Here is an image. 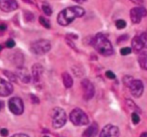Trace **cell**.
<instances>
[{
  "mask_svg": "<svg viewBox=\"0 0 147 137\" xmlns=\"http://www.w3.org/2000/svg\"><path fill=\"white\" fill-rule=\"evenodd\" d=\"M85 14V10L78 6L67 7L62 10L57 15V22L60 25L67 26L78 17H83Z\"/></svg>",
  "mask_w": 147,
  "mask_h": 137,
  "instance_id": "1",
  "label": "cell"
},
{
  "mask_svg": "<svg viewBox=\"0 0 147 137\" xmlns=\"http://www.w3.org/2000/svg\"><path fill=\"white\" fill-rule=\"evenodd\" d=\"M92 44L96 51L104 56L111 55L113 53V48L111 42L106 38L104 34L98 33L93 40Z\"/></svg>",
  "mask_w": 147,
  "mask_h": 137,
  "instance_id": "2",
  "label": "cell"
},
{
  "mask_svg": "<svg viewBox=\"0 0 147 137\" xmlns=\"http://www.w3.org/2000/svg\"><path fill=\"white\" fill-rule=\"evenodd\" d=\"M52 119H53V126L55 129H60L63 127L67 121L65 111L60 107L55 108L52 111Z\"/></svg>",
  "mask_w": 147,
  "mask_h": 137,
  "instance_id": "3",
  "label": "cell"
},
{
  "mask_svg": "<svg viewBox=\"0 0 147 137\" xmlns=\"http://www.w3.org/2000/svg\"><path fill=\"white\" fill-rule=\"evenodd\" d=\"M70 119L76 126H85L89 123V119L86 113L80 109H75L70 114Z\"/></svg>",
  "mask_w": 147,
  "mask_h": 137,
  "instance_id": "4",
  "label": "cell"
},
{
  "mask_svg": "<svg viewBox=\"0 0 147 137\" xmlns=\"http://www.w3.org/2000/svg\"><path fill=\"white\" fill-rule=\"evenodd\" d=\"M51 49V44L47 40H40L34 42L30 46V50L32 53L42 55L48 53Z\"/></svg>",
  "mask_w": 147,
  "mask_h": 137,
  "instance_id": "5",
  "label": "cell"
},
{
  "mask_svg": "<svg viewBox=\"0 0 147 137\" xmlns=\"http://www.w3.org/2000/svg\"><path fill=\"white\" fill-rule=\"evenodd\" d=\"M9 109L14 115L20 116L24 111V103L20 98L13 97L9 101Z\"/></svg>",
  "mask_w": 147,
  "mask_h": 137,
  "instance_id": "6",
  "label": "cell"
},
{
  "mask_svg": "<svg viewBox=\"0 0 147 137\" xmlns=\"http://www.w3.org/2000/svg\"><path fill=\"white\" fill-rule=\"evenodd\" d=\"M81 87L83 93V98L86 100H90L94 96L95 88L90 81L84 79L81 82Z\"/></svg>",
  "mask_w": 147,
  "mask_h": 137,
  "instance_id": "7",
  "label": "cell"
},
{
  "mask_svg": "<svg viewBox=\"0 0 147 137\" xmlns=\"http://www.w3.org/2000/svg\"><path fill=\"white\" fill-rule=\"evenodd\" d=\"M146 15V10L143 7H134L130 11V17L132 22L138 24L142 21V19Z\"/></svg>",
  "mask_w": 147,
  "mask_h": 137,
  "instance_id": "8",
  "label": "cell"
},
{
  "mask_svg": "<svg viewBox=\"0 0 147 137\" xmlns=\"http://www.w3.org/2000/svg\"><path fill=\"white\" fill-rule=\"evenodd\" d=\"M129 88L131 90L132 96H134L135 98H139L142 96V93L144 92V84L142 80H134L129 86Z\"/></svg>",
  "mask_w": 147,
  "mask_h": 137,
  "instance_id": "9",
  "label": "cell"
},
{
  "mask_svg": "<svg viewBox=\"0 0 147 137\" xmlns=\"http://www.w3.org/2000/svg\"><path fill=\"white\" fill-rule=\"evenodd\" d=\"M119 129L117 126L108 124L103 128L100 137H119Z\"/></svg>",
  "mask_w": 147,
  "mask_h": 137,
  "instance_id": "10",
  "label": "cell"
},
{
  "mask_svg": "<svg viewBox=\"0 0 147 137\" xmlns=\"http://www.w3.org/2000/svg\"><path fill=\"white\" fill-rule=\"evenodd\" d=\"M18 8L16 0H0V9L4 12H11Z\"/></svg>",
  "mask_w": 147,
  "mask_h": 137,
  "instance_id": "11",
  "label": "cell"
},
{
  "mask_svg": "<svg viewBox=\"0 0 147 137\" xmlns=\"http://www.w3.org/2000/svg\"><path fill=\"white\" fill-rule=\"evenodd\" d=\"M15 76L24 83H29L31 80V76L28 70L22 66L17 67L15 72Z\"/></svg>",
  "mask_w": 147,
  "mask_h": 137,
  "instance_id": "12",
  "label": "cell"
},
{
  "mask_svg": "<svg viewBox=\"0 0 147 137\" xmlns=\"http://www.w3.org/2000/svg\"><path fill=\"white\" fill-rule=\"evenodd\" d=\"M14 90L12 85L9 82L0 78V96H8Z\"/></svg>",
  "mask_w": 147,
  "mask_h": 137,
  "instance_id": "13",
  "label": "cell"
},
{
  "mask_svg": "<svg viewBox=\"0 0 147 137\" xmlns=\"http://www.w3.org/2000/svg\"><path fill=\"white\" fill-rule=\"evenodd\" d=\"M44 69L40 63H35L32 67V80L34 83H38L40 80L42 76Z\"/></svg>",
  "mask_w": 147,
  "mask_h": 137,
  "instance_id": "14",
  "label": "cell"
},
{
  "mask_svg": "<svg viewBox=\"0 0 147 137\" xmlns=\"http://www.w3.org/2000/svg\"><path fill=\"white\" fill-rule=\"evenodd\" d=\"M131 46L132 50H134V52L135 53H139L142 51L144 47L146 45H145L144 43L142 42V40H141L139 36H136V37H134V39L132 40Z\"/></svg>",
  "mask_w": 147,
  "mask_h": 137,
  "instance_id": "15",
  "label": "cell"
},
{
  "mask_svg": "<svg viewBox=\"0 0 147 137\" xmlns=\"http://www.w3.org/2000/svg\"><path fill=\"white\" fill-rule=\"evenodd\" d=\"M98 132V126L96 123H93L83 132V137H95Z\"/></svg>",
  "mask_w": 147,
  "mask_h": 137,
  "instance_id": "16",
  "label": "cell"
},
{
  "mask_svg": "<svg viewBox=\"0 0 147 137\" xmlns=\"http://www.w3.org/2000/svg\"><path fill=\"white\" fill-rule=\"evenodd\" d=\"M62 77H63V83H64L65 87L67 88H71L72 86H73V78L71 77V76H70L68 73H67V72L63 73V75H62Z\"/></svg>",
  "mask_w": 147,
  "mask_h": 137,
  "instance_id": "17",
  "label": "cell"
},
{
  "mask_svg": "<svg viewBox=\"0 0 147 137\" xmlns=\"http://www.w3.org/2000/svg\"><path fill=\"white\" fill-rule=\"evenodd\" d=\"M139 65L142 67L143 70H146L147 68V54L146 51H142L141 52L140 55L139 56Z\"/></svg>",
  "mask_w": 147,
  "mask_h": 137,
  "instance_id": "18",
  "label": "cell"
},
{
  "mask_svg": "<svg viewBox=\"0 0 147 137\" xmlns=\"http://www.w3.org/2000/svg\"><path fill=\"white\" fill-rule=\"evenodd\" d=\"M11 60V62L14 63V64H15L16 65H17L18 67H20V66H22V64L23 63L24 58H23V56L21 53H14V54L12 55Z\"/></svg>",
  "mask_w": 147,
  "mask_h": 137,
  "instance_id": "19",
  "label": "cell"
},
{
  "mask_svg": "<svg viewBox=\"0 0 147 137\" xmlns=\"http://www.w3.org/2000/svg\"><path fill=\"white\" fill-rule=\"evenodd\" d=\"M39 20H40V24H41L43 26V27H45L46 29H50V22H49V21L47 20V19H45V17H42V16H41V17H40V19H39Z\"/></svg>",
  "mask_w": 147,
  "mask_h": 137,
  "instance_id": "20",
  "label": "cell"
},
{
  "mask_svg": "<svg viewBox=\"0 0 147 137\" xmlns=\"http://www.w3.org/2000/svg\"><path fill=\"white\" fill-rule=\"evenodd\" d=\"M4 75L8 78L9 80H11V81L12 82H16V80H17V79H16L15 74H14V73H11V72L8 71V70H4Z\"/></svg>",
  "mask_w": 147,
  "mask_h": 137,
  "instance_id": "21",
  "label": "cell"
},
{
  "mask_svg": "<svg viewBox=\"0 0 147 137\" xmlns=\"http://www.w3.org/2000/svg\"><path fill=\"white\" fill-rule=\"evenodd\" d=\"M116 26L119 30H122L126 27V22L123 20H119L116 22Z\"/></svg>",
  "mask_w": 147,
  "mask_h": 137,
  "instance_id": "22",
  "label": "cell"
},
{
  "mask_svg": "<svg viewBox=\"0 0 147 137\" xmlns=\"http://www.w3.org/2000/svg\"><path fill=\"white\" fill-rule=\"evenodd\" d=\"M133 80H134L133 77L129 76H126L123 78V83L127 86V87H129V86H130V84L131 83V82L133 81Z\"/></svg>",
  "mask_w": 147,
  "mask_h": 137,
  "instance_id": "23",
  "label": "cell"
},
{
  "mask_svg": "<svg viewBox=\"0 0 147 137\" xmlns=\"http://www.w3.org/2000/svg\"><path fill=\"white\" fill-rule=\"evenodd\" d=\"M42 9L43 11H44V13L47 16H50L52 14V13H53L51 8H50L48 5H45L44 4V5H42Z\"/></svg>",
  "mask_w": 147,
  "mask_h": 137,
  "instance_id": "24",
  "label": "cell"
},
{
  "mask_svg": "<svg viewBox=\"0 0 147 137\" xmlns=\"http://www.w3.org/2000/svg\"><path fill=\"white\" fill-rule=\"evenodd\" d=\"M131 119H132V121H133L134 124H138L140 121V117H139V115L137 114L136 113H133L131 115Z\"/></svg>",
  "mask_w": 147,
  "mask_h": 137,
  "instance_id": "25",
  "label": "cell"
},
{
  "mask_svg": "<svg viewBox=\"0 0 147 137\" xmlns=\"http://www.w3.org/2000/svg\"><path fill=\"white\" fill-rule=\"evenodd\" d=\"M24 18L27 20V21H29V22H31L32 21V20H34V15H33V14H32L31 12H30V11H27L24 12Z\"/></svg>",
  "mask_w": 147,
  "mask_h": 137,
  "instance_id": "26",
  "label": "cell"
},
{
  "mask_svg": "<svg viewBox=\"0 0 147 137\" xmlns=\"http://www.w3.org/2000/svg\"><path fill=\"white\" fill-rule=\"evenodd\" d=\"M121 54L122 55H127L130 54L131 53V49L130 48V47H123V48L121 49Z\"/></svg>",
  "mask_w": 147,
  "mask_h": 137,
  "instance_id": "27",
  "label": "cell"
},
{
  "mask_svg": "<svg viewBox=\"0 0 147 137\" xmlns=\"http://www.w3.org/2000/svg\"><path fill=\"white\" fill-rule=\"evenodd\" d=\"M14 45H15V43L11 39H9V40H8L6 42V46L8 48H12V47H14Z\"/></svg>",
  "mask_w": 147,
  "mask_h": 137,
  "instance_id": "28",
  "label": "cell"
},
{
  "mask_svg": "<svg viewBox=\"0 0 147 137\" xmlns=\"http://www.w3.org/2000/svg\"><path fill=\"white\" fill-rule=\"evenodd\" d=\"M106 76L109 79H114L116 78V75L111 70H108L106 73Z\"/></svg>",
  "mask_w": 147,
  "mask_h": 137,
  "instance_id": "29",
  "label": "cell"
},
{
  "mask_svg": "<svg viewBox=\"0 0 147 137\" xmlns=\"http://www.w3.org/2000/svg\"><path fill=\"white\" fill-rule=\"evenodd\" d=\"M140 38L141 40H142V42H143L144 43L145 45H146V42H147V37H146V32H144L142 33V34H141L140 36Z\"/></svg>",
  "mask_w": 147,
  "mask_h": 137,
  "instance_id": "30",
  "label": "cell"
},
{
  "mask_svg": "<svg viewBox=\"0 0 147 137\" xmlns=\"http://www.w3.org/2000/svg\"><path fill=\"white\" fill-rule=\"evenodd\" d=\"M128 38H129V37H128V35H126V34L121 36L119 38H118V43H120L121 42L126 41V40H128Z\"/></svg>",
  "mask_w": 147,
  "mask_h": 137,
  "instance_id": "31",
  "label": "cell"
},
{
  "mask_svg": "<svg viewBox=\"0 0 147 137\" xmlns=\"http://www.w3.org/2000/svg\"><path fill=\"white\" fill-rule=\"evenodd\" d=\"M8 134H9L8 130L6 129H1V131H0V134H1L3 137L7 136H8Z\"/></svg>",
  "mask_w": 147,
  "mask_h": 137,
  "instance_id": "32",
  "label": "cell"
},
{
  "mask_svg": "<svg viewBox=\"0 0 147 137\" xmlns=\"http://www.w3.org/2000/svg\"><path fill=\"white\" fill-rule=\"evenodd\" d=\"M131 2H133L134 4H138V5H141V4H143L144 0H130Z\"/></svg>",
  "mask_w": 147,
  "mask_h": 137,
  "instance_id": "33",
  "label": "cell"
},
{
  "mask_svg": "<svg viewBox=\"0 0 147 137\" xmlns=\"http://www.w3.org/2000/svg\"><path fill=\"white\" fill-rule=\"evenodd\" d=\"M31 99H32V101L34 103H39V99H37L36 96H34V95H31Z\"/></svg>",
  "mask_w": 147,
  "mask_h": 137,
  "instance_id": "34",
  "label": "cell"
},
{
  "mask_svg": "<svg viewBox=\"0 0 147 137\" xmlns=\"http://www.w3.org/2000/svg\"><path fill=\"white\" fill-rule=\"evenodd\" d=\"M11 137H29L27 135L24 134H16L13 135Z\"/></svg>",
  "mask_w": 147,
  "mask_h": 137,
  "instance_id": "35",
  "label": "cell"
},
{
  "mask_svg": "<svg viewBox=\"0 0 147 137\" xmlns=\"http://www.w3.org/2000/svg\"><path fill=\"white\" fill-rule=\"evenodd\" d=\"M7 29V25L4 24H0V31H4Z\"/></svg>",
  "mask_w": 147,
  "mask_h": 137,
  "instance_id": "36",
  "label": "cell"
},
{
  "mask_svg": "<svg viewBox=\"0 0 147 137\" xmlns=\"http://www.w3.org/2000/svg\"><path fill=\"white\" fill-rule=\"evenodd\" d=\"M74 1H76V2L78 3V4H82V3L84 2L86 0H73Z\"/></svg>",
  "mask_w": 147,
  "mask_h": 137,
  "instance_id": "37",
  "label": "cell"
},
{
  "mask_svg": "<svg viewBox=\"0 0 147 137\" xmlns=\"http://www.w3.org/2000/svg\"><path fill=\"white\" fill-rule=\"evenodd\" d=\"M4 102L1 101H0V111H1V109L4 107Z\"/></svg>",
  "mask_w": 147,
  "mask_h": 137,
  "instance_id": "38",
  "label": "cell"
},
{
  "mask_svg": "<svg viewBox=\"0 0 147 137\" xmlns=\"http://www.w3.org/2000/svg\"><path fill=\"white\" fill-rule=\"evenodd\" d=\"M140 137H147V133H146V132H144V133H142V134H141Z\"/></svg>",
  "mask_w": 147,
  "mask_h": 137,
  "instance_id": "39",
  "label": "cell"
},
{
  "mask_svg": "<svg viewBox=\"0 0 147 137\" xmlns=\"http://www.w3.org/2000/svg\"><path fill=\"white\" fill-rule=\"evenodd\" d=\"M1 50H2V47H1V45H0V51H1Z\"/></svg>",
  "mask_w": 147,
  "mask_h": 137,
  "instance_id": "40",
  "label": "cell"
},
{
  "mask_svg": "<svg viewBox=\"0 0 147 137\" xmlns=\"http://www.w3.org/2000/svg\"><path fill=\"white\" fill-rule=\"evenodd\" d=\"M44 137H48V136H44Z\"/></svg>",
  "mask_w": 147,
  "mask_h": 137,
  "instance_id": "41",
  "label": "cell"
}]
</instances>
